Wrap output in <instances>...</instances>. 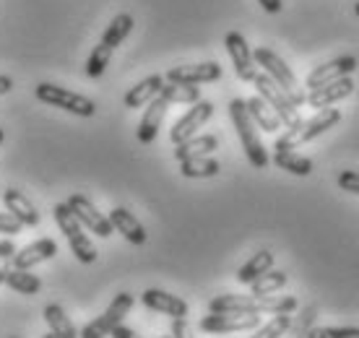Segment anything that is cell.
Returning a JSON list of instances; mask_svg holds the SVG:
<instances>
[{
  "label": "cell",
  "mask_w": 359,
  "mask_h": 338,
  "mask_svg": "<svg viewBox=\"0 0 359 338\" xmlns=\"http://www.w3.org/2000/svg\"><path fill=\"white\" fill-rule=\"evenodd\" d=\"M354 13H357V16H359V0H357V6H354Z\"/></svg>",
  "instance_id": "45"
},
{
  "label": "cell",
  "mask_w": 359,
  "mask_h": 338,
  "mask_svg": "<svg viewBox=\"0 0 359 338\" xmlns=\"http://www.w3.org/2000/svg\"><path fill=\"white\" fill-rule=\"evenodd\" d=\"M164 86V79L159 73H154L149 79H144L141 83H135L133 89L126 94V107L128 109H138V107H146L154 97H159V91Z\"/></svg>",
  "instance_id": "20"
},
{
  "label": "cell",
  "mask_w": 359,
  "mask_h": 338,
  "mask_svg": "<svg viewBox=\"0 0 359 338\" xmlns=\"http://www.w3.org/2000/svg\"><path fill=\"white\" fill-rule=\"evenodd\" d=\"M255 299H258V312H271V315H292L299 307L294 297H287V294H266Z\"/></svg>",
  "instance_id": "30"
},
{
  "label": "cell",
  "mask_w": 359,
  "mask_h": 338,
  "mask_svg": "<svg viewBox=\"0 0 359 338\" xmlns=\"http://www.w3.org/2000/svg\"><path fill=\"white\" fill-rule=\"evenodd\" d=\"M258 3H261V8L266 11V13H278L281 6H284L281 0H258Z\"/></svg>",
  "instance_id": "41"
},
{
  "label": "cell",
  "mask_w": 359,
  "mask_h": 338,
  "mask_svg": "<svg viewBox=\"0 0 359 338\" xmlns=\"http://www.w3.org/2000/svg\"><path fill=\"white\" fill-rule=\"evenodd\" d=\"M112 53H115V50H109V47H104L102 42H99V45L89 53L86 62H83V71H86V76H89V79H99V76H104L109 60H112Z\"/></svg>",
  "instance_id": "33"
},
{
  "label": "cell",
  "mask_w": 359,
  "mask_h": 338,
  "mask_svg": "<svg viewBox=\"0 0 359 338\" xmlns=\"http://www.w3.org/2000/svg\"><path fill=\"white\" fill-rule=\"evenodd\" d=\"M45 323L50 325V333L60 338H79V330L71 323V318L63 312L60 304H47L45 307Z\"/></svg>",
  "instance_id": "27"
},
{
  "label": "cell",
  "mask_w": 359,
  "mask_h": 338,
  "mask_svg": "<svg viewBox=\"0 0 359 338\" xmlns=\"http://www.w3.org/2000/svg\"><path fill=\"white\" fill-rule=\"evenodd\" d=\"M167 109H170V102L159 94V97H154L149 104H146V112L141 117V123H138V141L141 143H154L156 141V135H159V128H162V120L167 115Z\"/></svg>",
  "instance_id": "14"
},
{
  "label": "cell",
  "mask_w": 359,
  "mask_h": 338,
  "mask_svg": "<svg viewBox=\"0 0 359 338\" xmlns=\"http://www.w3.org/2000/svg\"><path fill=\"white\" fill-rule=\"evenodd\" d=\"M252 60L261 65L266 76H271V79L276 81L281 89L287 91V97L292 99V104H294V107L305 104L307 94L299 89V83H297V76L292 73V68H289L287 62L281 60V58H278L273 50H269V47H258V50L252 53Z\"/></svg>",
  "instance_id": "3"
},
{
  "label": "cell",
  "mask_w": 359,
  "mask_h": 338,
  "mask_svg": "<svg viewBox=\"0 0 359 338\" xmlns=\"http://www.w3.org/2000/svg\"><path fill=\"white\" fill-rule=\"evenodd\" d=\"M219 79H222V65L214 60L196 62V65H177V68L167 71V81H172V83H188V86L211 83V81Z\"/></svg>",
  "instance_id": "11"
},
{
  "label": "cell",
  "mask_w": 359,
  "mask_h": 338,
  "mask_svg": "<svg viewBox=\"0 0 359 338\" xmlns=\"http://www.w3.org/2000/svg\"><path fill=\"white\" fill-rule=\"evenodd\" d=\"M109 336H112V338H144V336H138L133 328H126L123 323H120L117 328H112V333H109Z\"/></svg>",
  "instance_id": "40"
},
{
  "label": "cell",
  "mask_w": 359,
  "mask_h": 338,
  "mask_svg": "<svg viewBox=\"0 0 359 338\" xmlns=\"http://www.w3.org/2000/svg\"><path fill=\"white\" fill-rule=\"evenodd\" d=\"M224 47H226V53H229V58H232L237 79L252 81V76L258 73V65L252 60V50H250V45L245 42V36L240 34V32H229V34L224 36Z\"/></svg>",
  "instance_id": "10"
},
{
  "label": "cell",
  "mask_w": 359,
  "mask_h": 338,
  "mask_svg": "<svg viewBox=\"0 0 359 338\" xmlns=\"http://www.w3.org/2000/svg\"><path fill=\"white\" fill-rule=\"evenodd\" d=\"M245 107H248V115H250V120L261 130H266V133H276L278 128H281V120H278V115L273 112V109L263 102L261 97H250L245 99Z\"/></svg>",
  "instance_id": "22"
},
{
  "label": "cell",
  "mask_w": 359,
  "mask_h": 338,
  "mask_svg": "<svg viewBox=\"0 0 359 338\" xmlns=\"http://www.w3.org/2000/svg\"><path fill=\"white\" fill-rule=\"evenodd\" d=\"M3 138H6V133H3V128H0V143H3Z\"/></svg>",
  "instance_id": "44"
},
{
  "label": "cell",
  "mask_w": 359,
  "mask_h": 338,
  "mask_svg": "<svg viewBox=\"0 0 359 338\" xmlns=\"http://www.w3.org/2000/svg\"><path fill=\"white\" fill-rule=\"evenodd\" d=\"M305 338H359V328H310Z\"/></svg>",
  "instance_id": "35"
},
{
  "label": "cell",
  "mask_w": 359,
  "mask_h": 338,
  "mask_svg": "<svg viewBox=\"0 0 359 338\" xmlns=\"http://www.w3.org/2000/svg\"><path fill=\"white\" fill-rule=\"evenodd\" d=\"M211 115H214V104H211V102H203V99L196 102V104L175 123V128L170 130V141L177 146V143L193 138V135L198 133V128H203V125L211 120Z\"/></svg>",
  "instance_id": "9"
},
{
  "label": "cell",
  "mask_w": 359,
  "mask_h": 338,
  "mask_svg": "<svg viewBox=\"0 0 359 338\" xmlns=\"http://www.w3.org/2000/svg\"><path fill=\"white\" fill-rule=\"evenodd\" d=\"M339 187L346 190V193H351V196H359V172H354V169L341 172V175H339Z\"/></svg>",
  "instance_id": "37"
},
{
  "label": "cell",
  "mask_w": 359,
  "mask_h": 338,
  "mask_svg": "<svg viewBox=\"0 0 359 338\" xmlns=\"http://www.w3.org/2000/svg\"><path fill=\"white\" fill-rule=\"evenodd\" d=\"M271 268H273V252H271V250H261V252H255V255L237 271V281H240V284H252L255 278L263 276Z\"/></svg>",
  "instance_id": "26"
},
{
  "label": "cell",
  "mask_w": 359,
  "mask_h": 338,
  "mask_svg": "<svg viewBox=\"0 0 359 338\" xmlns=\"http://www.w3.org/2000/svg\"><path fill=\"white\" fill-rule=\"evenodd\" d=\"M341 123V112L336 107H325V109H318V115L310 117L302 123V130H299V143H307V141H315L318 135H323L325 130H331L336 125Z\"/></svg>",
  "instance_id": "19"
},
{
  "label": "cell",
  "mask_w": 359,
  "mask_h": 338,
  "mask_svg": "<svg viewBox=\"0 0 359 338\" xmlns=\"http://www.w3.org/2000/svg\"><path fill=\"white\" fill-rule=\"evenodd\" d=\"M172 338H193L190 336V325L185 323V318H175V323H172Z\"/></svg>",
  "instance_id": "39"
},
{
  "label": "cell",
  "mask_w": 359,
  "mask_h": 338,
  "mask_svg": "<svg viewBox=\"0 0 359 338\" xmlns=\"http://www.w3.org/2000/svg\"><path fill=\"white\" fill-rule=\"evenodd\" d=\"M159 94H162L170 104H196V102H201V89H198V86H188V83L164 81V86Z\"/></svg>",
  "instance_id": "29"
},
{
  "label": "cell",
  "mask_w": 359,
  "mask_h": 338,
  "mask_svg": "<svg viewBox=\"0 0 359 338\" xmlns=\"http://www.w3.org/2000/svg\"><path fill=\"white\" fill-rule=\"evenodd\" d=\"M0 231H3V234H8V237L11 234H18V231H21V222L13 219L8 211H6V214L0 211Z\"/></svg>",
  "instance_id": "38"
},
{
  "label": "cell",
  "mask_w": 359,
  "mask_h": 338,
  "mask_svg": "<svg viewBox=\"0 0 359 338\" xmlns=\"http://www.w3.org/2000/svg\"><path fill=\"white\" fill-rule=\"evenodd\" d=\"M11 338H16V336H11Z\"/></svg>",
  "instance_id": "47"
},
{
  "label": "cell",
  "mask_w": 359,
  "mask_h": 338,
  "mask_svg": "<svg viewBox=\"0 0 359 338\" xmlns=\"http://www.w3.org/2000/svg\"><path fill=\"white\" fill-rule=\"evenodd\" d=\"M42 338H60V336H55V333H45Z\"/></svg>",
  "instance_id": "43"
},
{
  "label": "cell",
  "mask_w": 359,
  "mask_h": 338,
  "mask_svg": "<svg viewBox=\"0 0 359 338\" xmlns=\"http://www.w3.org/2000/svg\"><path fill=\"white\" fill-rule=\"evenodd\" d=\"M3 203H6V208H8V214L21 222V227H36V224H39V211H36V205L29 201V196H24V193L16 190V187L3 190Z\"/></svg>",
  "instance_id": "17"
},
{
  "label": "cell",
  "mask_w": 359,
  "mask_h": 338,
  "mask_svg": "<svg viewBox=\"0 0 359 338\" xmlns=\"http://www.w3.org/2000/svg\"><path fill=\"white\" fill-rule=\"evenodd\" d=\"M55 222L60 227V231L65 234V240L71 245L73 255L79 263H94L99 258V250L94 248V242L89 240V234L83 231V224L73 216V211L68 208V203H57L53 208Z\"/></svg>",
  "instance_id": "2"
},
{
  "label": "cell",
  "mask_w": 359,
  "mask_h": 338,
  "mask_svg": "<svg viewBox=\"0 0 359 338\" xmlns=\"http://www.w3.org/2000/svg\"><path fill=\"white\" fill-rule=\"evenodd\" d=\"M13 89V79L11 76H0V94H8Z\"/></svg>",
  "instance_id": "42"
},
{
  "label": "cell",
  "mask_w": 359,
  "mask_h": 338,
  "mask_svg": "<svg viewBox=\"0 0 359 338\" xmlns=\"http://www.w3.org/2000/svg\"><path fill=\"white\" fill-rule=\"evenodd\" d=\"M281 286H287V273L284 271H266L250 284V297H266V294H276Z\"/></svg>",
  "instance_id": "32"
},
{
  "label": "cell",
  "mask_w": 359,
  "mask_h": 338,
  "mask_svg": "<svg viewBox=\"0 0 359 338\" xmlns=\"http://www.w3.org/2000/svg\"><path fill=\"white\" fill-rule=\"evenodd\" d=\"M133 294L128 292H120L109 302V307L102 315H99L97 320H91L89 325H83V330L79 333V338H104L112 333V328H117L120 323L126 320V315L130 312V307H133Z\"/></svg>",
  "instance_id": "6"
},
{
  "label": "cell",
  "mask_w": 359,
  "mask_h": 338,
  "mask_svg": "<svg viewBox=\"0 0 359 338\" xmlns=\"http://www.w3.org/2000/svg\"><path fill=\"white\" fill-rule=\"evenodd\" d=\"M261 325L258 312H208L203 320L198 323V328L203 333H234V330H252Z\"/></svg>",
  "instance_id": "7"
},
{
  "label": "cell",
  "mask_w": 359,
  "mask_h": 338,
  "mask_svg": "<svg viewBox=\"0 0 359 338\" xmlns=\"http://www.w3.org/2000/svg\"><path fill=\"white\" fill-rule=\"evenodd\" d=\"M180 172L182 177L188 180H206V177H216L222 172V164L211 156H196V159H185L180 161Z\"/></svg>",
  "instance_id": "25"
},
{
  "label": "cell",
  "mask_w": 359,
  "mask_h": 338,
  "mask_svg": "<svg viewBox=\"0 0 359 338\" xmlns=\"http://www.w3.org/2000/svg\"><path fill=\"white\" fill-rule=\"evenodd\" d=\"M162 338H172V336H162Z\"/></svg>",
  "instance_id": "46"
},
{
  "label": "cell",
  "mask_w": 359,
  "mask_h": 338,
  "mask_svg": "<svg viewBox=\"0 0 359 338\" xmlns=\"http://www.w3.org/2000/svg\"><path fill=\"white\" fill-rule=\"evenodd\" d=\"M34 94L39 102H45L50 107L65 109V112H71V115L91 117L97 112V104H94L89 97L76 94V91H68V89H63V86H57V83H39L34 89Z\"/></svg>",
  "instance_id": "4"
},
{
  "label": "cell",
  "mask_w": 359,
  "mask_h": 338,
  "mask_svg": "<svg viewBox=\"0 0 359 338\" xmlns=\"http://www.w3.org/2000/svg\"><path fill=\"white\" fill-rule=\"evenodd\" d=\"M57 255V242L50 240V237H42V240L32 242L27 248L16 250V255H13V263L11 268H18V271H29V268H34L36 263H42V260H50Z\"/></svg>",
  "instance_id": "15"
},
{
  "label": "cell",
  "mask_w": 359,
  "mask_h": 338,
  "mask_svg": "<svg viewBox=\"0 0 359 338\" xmlns=\"http://www.w3.org/2000/svg\"><path fill=\"white\" fill-rule=\"evenodd\" d=\"M351 91H354V81H351L349 76H344V79H336V81H331V83H323V86H318V89L310 91V94H307V104L315 109H325V107H331V104H336V102L346 99Z\"/></svg>",
  "instance_id": "13"
},
{
  "label": "cell",
  "mask_w": 359,
  "mask_h": 338,
  "mask_svg": "<svg viewBox=\"0 0 359 338\" xmlns=\"http://www.w3.org/2000/svg\"><path fill=\"white\" fill-rule=\"evenodd\" d=\"M130 32H133V16L130 13H120V16H115L109 21V27L104 29V34H102L99 42L104 47H109V50H117L128 39Z\"/></svg>",
  "instance_id": "24"
},
{
  "label": "cell",
  "mask_w": 359,
  "mask_h": 338,
  "mask_svg": "<svg viewBox=\"0 0 359 338\" xmlns=\"http://www.w3.org/2000/svg\"><path fill=\"white\" fill-rule=\"evenodd\" d=\"M294 315H273L266 325H258V333L252 338H284Z\"/></svg>",
  "instance_id": "34"
},
{
  "label": "cell",
  "mask_w": 359,
  "mask_h": 338,
  "mask_svg": "<svg viewBox=\"0 0 359 338\" xmlns=\"http://www.w3.org/2000/svg\"><path fill=\"white\" fill-rule=\"evenodd\" d=\"M6 286H11V289H13V292H18V294H27V297H32V294H36L39 289H42V278L34 276V273H29V271L11 268L8 276H6Z\"/></svg>",
  "instance_id": "31"
},
{
  "label": "cell",
  "mask_w": 359,
  "mask_h": 338,
  "mask_svg": "<svg viewBox=\"0 0 359 338\" xmlns=\"http://www.w3.org/2000/svg\"><path fill=\"white\" fill-rule=\"evenodd\" d=\"M357 71V58L354 55H344V58H336V60H328L323 65H318L310 76H307V89L313 91L323 83H331L336 79H344V76H351Z\"/></svg>",
  "instance_id": "12"
},
{
  "label": "cell",
  "mask_w": 359,
  "mask_h": 338,
  "mask_svg": "<svg viewBox=\"0 0 359 338\" xmlns=\"http://www.w3.org/2000/svg\"><path fill=\"white\" fill-rule=\"evenodd\" d=\"M141 302H144L149 310L170 315L172 320L188 315V302H185V299H180V297H175V294H170V292H162V289H146V292L141 294Z\"/></svg>",
  "instance_id": "16"
},
{
  "label": "cell",
  "mask_w": 359,
  "mask_h": 338,
  "mask_svg": "<svg viewBox=\"0 0 359 338\" xmlns=\"http://www.w3.org/2000/svg\"><path fill=\"white\" fill-rule=\"evenodd\" d=\"M219 149V138L216 135H193L188 141H182L175 146V159H196V156H208Z\"/></svg>",
  "instance_id": "21"
},
{
  "label": "cell",
  "mask_w": 359,
  "mask_h": 338,
  "mask_svg": "<svg viewBox=\"0 0 359 338\" xmlns=\"http://www.w3.org/2000/svg\"><path fill=\"white\" fill-rule=\"evenodd\" d=\"M208 312H258V299L255 297H240V294H222L208 302ZM261 315V312H258Z\"/></svg>",
  "instance_id": "23"
},
{
  "label": "cell",
  "mask_w": 359,
  "mask_h": 338,
  "mask_svg": "<svg viewBox=\"0 0 359 338\" xmlns=\"http://www.w3.org/2000/svg\"><path fill=\"white\" fill-rule=\"evenodd\" d=\"M109 224H112V229L120 231L130 245H146V237H149V234H146L144 224L138 222L128 208H123V205L112 208V211H109Z\"/></svg>",
  "instance_id": "18"
},
{
  "label": "cell",
  "mask_w": 359,
  "mask_h": 338,
  "mask_svg": "<svg viewBox=\"0 0 359 338\" xmlns=\"http://www.w3.org/2000/svg\"><path fill=\"white\" fill-rule=\"evenodd\" d=\"M229 117H232L234 128H237V135L243 141L245 156L255 169H266L269 167V151L263 146L261 135H258V128L248 115V107H245V99H232L229 102Z\"/></svg>",
  "instance_id": "1"
},
{
  "label": "cell",
  "mask_w": 359,
  "mask_h": 338,
  "mask_svg": "<svg viewBox=\"0 0 359 338\" xmlns=\"http://www.w3.org/2000/svg\"><path fill=\"white\" fill-rule=\"evenodd\" d=\"M68 208H71L73 216L83 224V229L94 231L97 237H104V240H107L109 234L115 231L112 229V224H109V216L97 211V205L91 203L86 196H81V193H76V196L68 198Z\"/></svg>",
  "instance_id": "8"
},
{
  "label": "cell",
  "mask_w": 359,
  "mask_h": 338,
  "mask_svg": "<svg viewBox=\"0 0 359 338\" xmlns=\"http://www.w3.org/2000/svg\"><path fill=\"white\" fill-rule=\"evenodd\" d=\"M13 255H16V245L11 240H0V284H6V276H8V271H11Z\"/></svg>",
  "instance_id": "36"
},
{
  "label": "cell",
  "mask_w": 359,
  "mask_h": 338,
  "mask_svg": "<svg viewBox=\"0 0 359 338\" xmlns=\"http://www.w3.org/2000/svg\"><path fill=\"white\" fill-rule=\"evenodd\" d=\"M252 83H255L258 97H261L263 102H266V104H269V107L278 115L281 125L292 128V125H297L299 120H302L299 112H297V107L292 104V99L287 97V91L281 89L271 76H266V73H255V76H252Z\"/></svg>",
  "instance_id": "5"
},
{
  "label": "cell",
  "mask_w": 359,
  "mask_h": 338,
  "mask_svg": "<svg viewBox=\"0 0 359 338\" xmlns=\"http://www.w3.org/2000/svg\"><path fill=\"white\" fill-rule=\"evenodd\" d=\"M273 164L297 177H307L313 172V161L297 151H273Z\"/></svg>",
  "instance_id": "28"
}]
</instances>
